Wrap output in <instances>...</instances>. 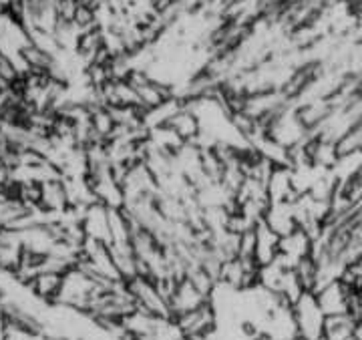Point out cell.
Returning a JSON list of instances; mask_svg holds the SVG:
<instances>
[{
  "instance_id": "3",
  "label": "cell",
  "mask_w": 362,
  "mask_h": 340,
  "mask_svg": "<svg viewBox=\"0 0 362 340\" xmlns=\"http://www.w3.org/2000/svg\"><path fill=\"white\" fill-rule=\"evenodd\" d=\"M127 286H129L137 310L156 314V316H171L168 298L161 292V288L157 286L156 280L145 278V276H135L127 282Z\"/></svg>"
},
{
  "instance_id": "7",
  "label": "cell",
  "mask_w": 362,
  "mask_h": 340,
  "mask_svg": "<svg viewBox=\"0 0 362 340\" xmlns=\"http://www.w3.org/2000/svg\"><path fill=\"white\" fill-rule=\"evenodd\" d=\"M354 332H356L354 314H334V316H326L322 340H352Z\"/></svg>"
},
{
  "instance_id": "6",
  "label": "cell",
  "mask_w": 362,
  "mask_h": 340,
  "mask_svg": "<svg viewBox=\"0 0 362 340\" xmlns=\"http://www.w3.org/2000/svg\"><path fill=\"white\" fill-rule=\"evenodd\" d=\"M280 252V235L272 230L268 223L262 222L254 225V258L258 266H266L278 258Z\"/></svg>"
},
{
  "instance_id": "4",
  "label": "cell",
  "mask_w": 362,
  "mask_h": 340,
  "mask_svg": "<svg viewBox=\"0 0 362 340\" xmlns=\"http://www.w3.org/2000/svg\"><path fill=\"white\" fill-rule=\"evenodd\" d=\"M206 302H209V296L195 286L189 278L183 276L181 280H177L173 292L169 294V312H171V318L175 320V318H180L183 314L192 312L195 308L204 306Z\"/></svg>"
},
{
  "instance_id": "5",
  "label": "cell",
  "mask_w": 362,
  "mask_h": 340,
  "mask_svg": "<svg viewBox=\"0 0 362 340\" xmlns=\"http://www.w3.org/2000/svg\"><path fill=\"white\" fill-rule=\"evenodd\" d=\"M312 250H314V238L308 232H304L302 228H298L292 234L280 238L278 260L284 262L290 268H296L300 262L310 258Z\"/></svg>"
},
{
  "instance_id": "1",
  "label": "cell",
  "mask_w": 362,
  "mask_h": 340,
  "mask_svg": "<svg viewBox=\"0 0 362 340\" xmlns=\"http://www.w3.org/2000/svg\"><path fill=\"white\" fill-rule=\"evenodd\" d=\"M314 296L326 316H334V314H354L356 316L362 310V304L354 288L346 284L342 278L330 280L320 288H316Z\"/></svg>"
},
{
  "instance_id": "8",
  "label": "cell",
  "mask_w": 362,
  "mask_h": 340,
  "mask_svg": "<svg viewBox=\"0 0 362 340\" xmlns=\"http://www.w3.org/2000/svg\"><path fill=\"white\" fill-rule=\"evenodd\" d=\"M354 339L362 340V310L356 314V332H354Z\"/></svg>"
},
{
  "instance_id": "2",
  "label": "cell",
  "mask_w": 362,
  "mask_h": 340,
  "mask_svg": "<svg viewBox=\"0 0 362 340\" xmlns=\"http://www.w3.org/2000/svg\"><path fill=\"white\" fill-rule=\"evenodd\" d=\"M292 312H294V322H296L298 336L300 339L322 340L326 314L320 308V304L316 300L314 292H304L292 304Z\"/></svg>"
}]
</instances>
